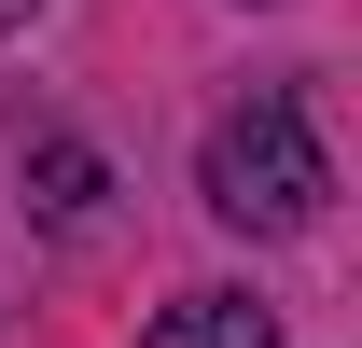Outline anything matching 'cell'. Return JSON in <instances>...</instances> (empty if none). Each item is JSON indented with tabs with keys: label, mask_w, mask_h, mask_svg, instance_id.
I'll return each mask as SVG.
<instances>
[{
	"label": "cell",
	"mask_w": 362,
	"mask_h": 348,
	"mask_svg": "<svg viewBox=\"0 0 362 348\" xmlns=\"http://www.w3.org/2000/svg\"><path fill=\"white\" fill-rule=\"evenodd\" d=\"M209 209L237 223V237H293V223H320V195H334V153H320V126H307V98L293 84H251L209 126Z\"/></svg>",
	"instance_id": "1"
},
{
	"label": "cell",
	"mask_w": 362,
	"mask_h": 348,
	"mask_svg": "<svg viewBox=\"0 0 362 348\" xmlns=\"http://www.w3.org/2000/svg\"><path fill=\"white\" fill-rule=\"evenodd\" d=\"M139 348H279V320H265L251 293H181V306H168Z\"/></svg>",
	"instance_id": "2"
},
{
	"label": "cell",
	"mask_w": 362,
	"mask_h": 348,
	"mask_svg": "<svg viewBox=\"0 0 362 348\" xmlns=\"http://www.w3.org/2000/svg\"><path fill=\"white\" fill-rule=\"evenodd\" d=\"M14 14H28V0H0V28H14Z\"/></svg>",
	"instance_id": "4"
},
{
	"label": "cell",
	"mask_w": 362,
	"mask_h": 348,
	"mask_svg": "<svg viewBox=\"0 0 362 348\" xmlns=\"http://www.w3.org/2000/svg\"><path fill=\"white\" fill-rule=\"evenodd\" d=\"M42 209H56V223H98V153L42 139Z\"/></svg>",
	"instance_id": "3"
}]
</instances>
